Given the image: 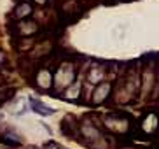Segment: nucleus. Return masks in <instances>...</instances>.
<instances>
[{
	"mask_svg": "<svg viewBox=\"0 0 159 149\" xmlns=\"http://www.w3.org/2000/svg\"><path fill=\"white\" fill-rule=\"evenodd\" d=\"M72 79H74V70H72V67L68 63L60 65V69L54 74V84H56L58 88H65V86H68L72 83Z\"/></svg>",
	"mask_w": 159,
	"mask_h": 149,
	"instance_id": "1",
	"label": "nucleus"
},
{
	"mask_svg": "<svg viewBox=\"0 0 159 149\" xmlns=\"http://www.w3.org/2000/svg\"><path fill=\"white\" fill-rule=\"evenodd\" d=\"M37 84H39L42 89H49V88H51V84H52V81H51V72H49L47 69H44V70H40V72H39V75H37Z\"/></svg>",
	"mask_w": 159,
	"mask_h": 149,
	"instance_id": "2",
	"label": "nucleus"
},
{
	"mask_svg": "<svg viewBox=\"0 0 159 149\" xmlns=\"http://www.w3.org/2000/svg\"><path fill=\"white\" fill-rule=\"evenodd\" d=\"M30 103H32V111H35L37 114H42V116H51V114H54L52 109H49L47 105H44L42 102H39L35 98H30Z\"/></svg>",
	"mask_w": 159,
	"mask_h": 149,
	"instance_id": "3",
	"label": "nucleus"
},
{
	"mask_svg": "<svg viewBox=\"0 0 159 149\" xmlns=\"http://www.w3.org/2000/svg\"><path fill=\"white\" fill-rule=\"evenodd\" d=\"M32 11L33 9L28 2H21V4H18V7H16V11H14V18H25V16L32 14Z\"/></svg>",
	"mask_w": 159,
	"mask_h": 149,
	"instance_id": "4",
	"label": "nucleus"
},
{
	"mask_svg": "<svg viewBox=\"0 0 159 149\" xmlns=\"http://www.w3.org/2000/svg\"><path fill=\"white\" fill-rule=\"evenodd\" d=\"M44 149H60V146H58V144H54V142H49V144H46V146H44Z\"/></svg>",
	"mask_w": 159,
	"mask_h": 149,
	"instance_id": "5",
	"label": "nucleus"
},
{
	"mask_svg": "<svg viewBox=\"0 0 159 149\" xmlns=\"http://www.w3.org/2000/svg\"><path fill=\"white\" fill-rule=\"evenodd\" d=\"M35 2H39V4H46L47 0H35Z\"/></svg>",
	"mask_w": 159,
	"mask_h": 149,
	"instance_id": "6",
	"label": "nucleus"
},
{
	"mask_svg": "<svg viewBox=\"0 0 159 149\" xmlns=\"http://www.w3.org/2000/svg\"><path fill=\"white\" fill-rule=\"evenodd\" d=\"M0 61H2V51H0Z\"/></svg>",
	"mask_w": 159,
	"mask_h": 149,
	"instance_id": "7",
	"label": "nucleus"
},
{
	"mask_svg": "<svg viewBox=\"0 0 159 149\" xmlns=\"http://www.w3.org/2000/svg\"><path fill=\"white\" fill-rule=\"evenodd\" d=\"M2 118H4V116H2V112H0V119H2Z\"/></svg>",
	"mask_w": 159,
	"mask_h": 149,
	"instance_id": "8",
	"label": "nucleus"
}]
</instances>
